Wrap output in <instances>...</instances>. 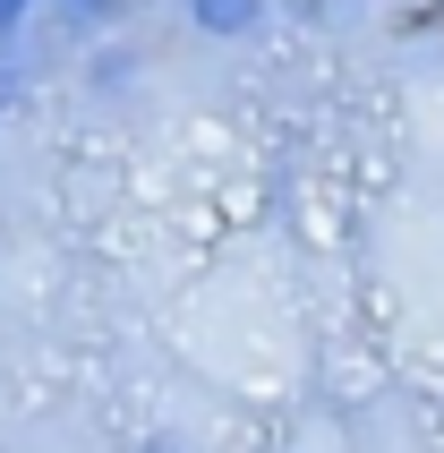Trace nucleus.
Here are the masks:
<instances>
[{"instance_id": "2", "label": "nucleus", "mask_w": 444, "mask_h": 453, "mask_svg": "<svg viewBox=\"0 0 444 453\" xmlns=\"http://www.w3.org/2000/svg\"><path fill=\"white\" fill-rule=\"evenodd\" d=\"M60 9H69V26H103V18H120L128 0H60Z\"/></svg>"}, {"instance_id": "1", "label": "nucleus", "mask_w": 444, "mask_h": 453, "mask_svg": "<svg viewBox=\"0 0 444 453\" xmlns=\"http://www.w3.org/2000/svg\"><path fill=\"white\" fill-rule=\"evenodd\" d=\"M188 26L197 35H222V43H240L265 26V0H188Z\"/></svg>"}, {"instance_id": "3", "label": "nucleus", "mask_w": 444, "mask_h": 453, "mask_svg": "<svg viewBox=\"0 0 444 453\" xmlns=\"http://www.w3.org/2000/svg\"><path fill=\"white\" fill-rule=\"evenodd\" d=\"M26 18H34V0H0V43H9V35H18Z\"/></svg>"}]
</instances>
